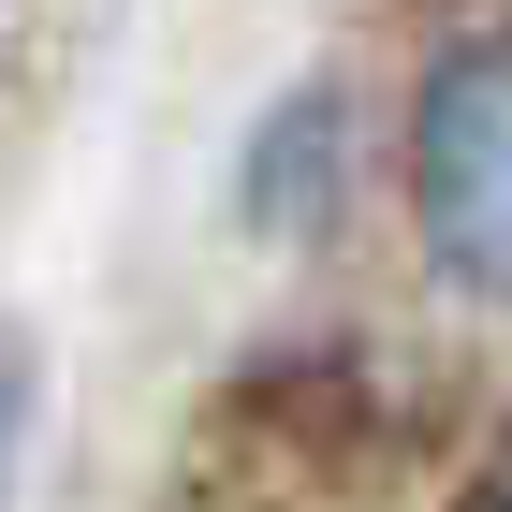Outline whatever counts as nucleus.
<instances>
[{
	"instance_id": "1",
	"label": "nucleus",
	"mask_w": 512,
	"mask_h": 512,
	"mask_svg": "<svg viewBox=\"0 0 512 512\" xmlns=\"http://www.w3.org/2000/svg\"><path fill=\"white\" fill-rule=\"evenodd\" d=\"M410 220L425 264L483 308H512V30H469L410 103Z\"/></svg>"
},
{
	"instance_id": "2",
	"label": "nucleus",
	"mask_w": 512,
	"mask_h": 512,
	"mask_svg": "<svg viewBox=\"0 0 512 512\" xmlns=\"http://www.w3.org/2000/svg\"><path fill=\"white\" fill-rule=\"evenodd\" d=\"M498 512H512V498H498Z\"/></svg>"
}]
</instances>
